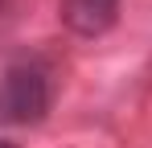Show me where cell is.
Returning <instances> with one entry per match:
<instances>
[{
	"label": "cell",
	"instance_id": "6da1fadb",
	"mask_svg": "<svg viewBox=\"0 0 152 148\" xmlns=\"http://www.w3.org/2000/svg\"><path fill=\"white\" fill-rule=\"evenodd\" d=\"M50 74L33 62H17L0 74V123L29 127L41 123L50 111Z\"/></svg>",
	"mask_w": 152,
	"mask_h": 148
},
{
	"label": "cell",
	"instance_id": "3957f363",
	"mask_svg": "<svg viewBox=\"0 0 152 148\" xmlns=\"http://www.w3.org/2000/svg\"><path fill=\"white\" fill-rule=\"evenodd\" d=\"M0 148H17V144H12V140H0Z\"/></svg>",
	"mask_w": 152,
	"mask_h": 148
},
{
	"label": "cell",
	"instance_id": "7a4b0ae2",
	"mask_svg": "<svg viewBox=\"0 0 152 148\" xmlns=\"http://www.w3.org/2000/svg\"><path fill=\"white\" fill-rule=\"evenodd\" d=\"M119 21V0H62V25L78 37H103Z\"/></svg>",
	"mask_w": 152,
	"mask_h": 148
}]
</instances>
